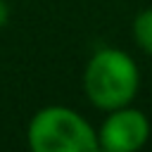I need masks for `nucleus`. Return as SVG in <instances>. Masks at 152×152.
I'll return each mask as SVG.
<instances>
[{"label":"nucleus","instance_id":"2","mask_svg":"<svg viewBox=\"0 0 152 152\" xmlns=\"http://www.w3.org/2000/svg\"><path fill=\"white\" fill-rule=\"evenodd\" d=\"M28 145L33 152H95L97 133L76 112L62 104L38 109L28 121Z\"/></svg>","mask_w":152,"mask_h":152},{"label":"nucleus","instance_id":"1","mask_svg":"<svg viewBox=\"0 0 152 152\" xmlns=\"http://www.w3.org/2000/svg\"><path fill=\"white\" fill-rule=\"evenodd\" d=\"M140 88V71L133 57L119 48H100L86 64L83 90L88 100L104 112L133 102Z\"/></svg>","mask_w":152,"mask_h":152},{"label":"nucleus","instance_id":"5","mask_svg":"<svg viewBox=\"0 0 152 152\" xmlns=\"http://www.w3.org/2000/svg\"><path fill=\"white\" fill-rule=\"evenodd\" d=\"M7 17H10V10H7V5H5V2L0 0V26H2L5 21H7Z\"/></svg>","mask_w":152,"mask_h":152},{"label":"nucleus","instance_id":"4","mask_svg":"<svg viewBox=\"0 0 152 152\" xmlns=\"http://www.w3.org/2000/svg\"><path fill=\"white\" fill-rule=\"evenodd\" d=\"M133 38H135V45L152 57V7L142 10L135 14L133 19Z\"/></svg>","mask_w":152,"mask_h":152},{"label":"nucleus","instance_id":"3","mask_svg":"<svg viewBox=\"0 0 152 152\" xmlns=\"http://www.w3.org/2000/svg\"><path fill=\"white\" fill-rule=\"evenodd\" d=\"M97 133V147L107 152H135L150 138V121L140 109L116 107L107 114Z\"/></svg>","mask_w":152,"mask_h":152}]
</instances>
